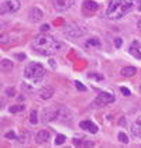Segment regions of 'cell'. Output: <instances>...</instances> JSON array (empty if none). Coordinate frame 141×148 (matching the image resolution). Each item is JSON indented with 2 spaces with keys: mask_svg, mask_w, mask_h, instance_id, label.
<instances>
[{
  "mask_svg": "<svg viewBox=\"0 0 141 148\" xmlns=\"http://www.w3.org/2000/svg\"><path fill=\"white\" fill-rule=\"evenodd\" d=\"M18 9H20V1L18 0H0V13L1 14L14 13Z\"/></svg>",
  "mask_w": 141,
  "mask_h": 148,
  "instance_id": "obj_4",
  "label": "cell"
},
{
  "mask_svg": "<svg viewBox=\"0 0 141 148\" xmlns=\"http://www.w3.org/2000/svg\"><path fill=\"white\" fill-rule=\"evenodd\" d=\"M42 12L38 9V7H33L30 13H28V18H30V21H33V23H37V21H40L41 18H42Z\"/></svg>",
  "mask_w": 141,
  "mask_h": 148,
  "instance_id": "obj_10",
  "label": "cell"
},
{
  "mask_svg": "<svg viewBox=\"0 0 141 148\" xmlns=\"http://www.w3.org/2000/svg\"><path fill=\"white\" fill-rule=\"evenodd\" d=\"M117 138H118V141H120V143H123V144H127V143H129V137L126 136V133H123V131H120V133H118Z\"/></svg>",
  "mask_w": 141,
  "mask_h": 148,
  "instance_id": "obj_19",
  "label": "cell"
},
{
  "mask_svg": "<svg viewBox=\"0 0 141 148\" xmlns=\"http://www.w3.org/2000/svg\"><path fill=\"white\" fill-rule=\"evenodd\" d=\"M65 141H66V137L64 136V134H58L57 138H55V145H62Z\"/></svg>",
  "mask_w": 141,
  "mask_h": 148,
  "instance_id": "obj_20",
  "label": "cell"
},
{
  "mask_svg": "<svg viewBox=\"0 0 141 148\" xmlns=\"http://www.w3.org/2000/svg\"><path fill=\"white\" fill-rule=\"evenodd\" d=\"M120 92H121L124 96H130V95H131V92H130L127 88H120Z\"/></svg>",
  "mask_w": 141,
  "mask_h": 148,
  "instance_id": "obj_27",
  "label": "cell"
},
{
  "mask_svg": "<svg viewBox=\"0 0 141 148\" xmlns=\"http://www.w3.org/2000/svg\"><path fill=\"white\" fill-rule=\"evenodd\" d=\"M4 137H6V138H10V140H16V138H17V136H16V133H14V131H9V133H6Z\"/></svg>",
  "mask_w": 141,
  "mask_h": 148,
  "instance_id": "obj_25",
  "label": "cell"
},
{
  "mask_svg": "<svg viewBox=\"0 0 141 148\" xmlns=\"http://www.w3.org/2000/svg\"><path fill=\"white\" fill-rule=\"evenodd\" d=\"M131 134L136 138H141V116L137 117V120L131 125Z\"/></svg>",
  "mask_w": 141,
  "mask_h": 148,
  "instance_id": "obj_12",
  "label": "cell"
},
{
  "mask_svg": "<svg viewBox=\"0 0 141 148\" xmlns=\"http://www.w3.org/2000/svg\"><path fill=\"white\" fill-rule=\"evenodd\" d=\"M24 109L25 107H24L23 104H16V106H12L9 110H10V113H18V112H23Z\"/></svg>",
  "mask_w": 141,
  "mask_h": 148,
  "instance_id": "obj_18",
  "label": "cell"
},
{
  "mask_svg": "<svg viewBox=\"0 0 141 148\" xmlns=\"http://www.w3.org/2000/svg\"><path fill=\"white\" fill-rule=\"evenodd\" d=\"M31 47H33V49L37 54L44 55V57H51L55 52H58V49L61 48V42H58L51 35L41 34L33 41Z\"/></svg>",
  "mask_w": 141,
  "mask_h": 148,
  "instance_id": "obj_1",
  "label": "cell"
},
{
  "mask_svg": "<svg viewBox=\"0 0 141 148\" xmlns=\"http://www.w3.org/2000/svg\"><path fill=\"white\" fill-rule=\"evenodd\" d=\"M49 131L48 130H40L37 134H35V141L38 143V144H44V143H47L48 140H49Z\"/></svg>",
  "mask_w": 141,
  "mask_h": 148,
  "instance_id": "obj_11",
  "label": "cell"
},
{
  "mask_svg": "<svg viewBox=\"0 0 141 148\" xmlns=\"http://www.w3.org/2000/svg\"><path fill=\"white\" fill-rule=\"evenodd\" d=\"M140 92H141V86H140Z\"/></svg>",
  "mask_w": 141,
  "mask_h": 148,
  "instance_id": "obj_34",
  "label": "cell"
},
{
  "mask_svg": "<svg viewBox=\"0 0 141 148\" xmlns=\"http://www.w3.org/2000/svg\"><path fill=\"white\" fill-rule=\"evenodd\" d=\"M138 30H140V33H141V20L138 21Z\"/></svg>",
  "mask_w": 141,
  "mask_h": 148,
  "instance_id": "obj_33",
  "label": "cell"
},
{
  "mask_svg": "<svg viewBox=\"0 0 141 148\" xmlns=\"http://www.w3.org/2000/svg\"><path fill=\"white\" fill-rule=\"evenodd\" d=\"M75 86L78 90H82V92H86V86H83V83H81L79 80H75Z\"/></svg>",
  "mask_w": 141,
  "mask_h": 148,
  "instance_id": "obj_22",
  "label": "cell"
},
{
  "mask_svg": "<svg viewBox=\"0 0 141 148\" xmlns=\"http://www.w3.org/2000/svg\"><path fill=\"white\" fill-rule=\"evenodd\" d=\"M17 58H18V59H24V55H23V54H18V55H17Z\"/></svg>",
  "mask_w": 141,
  "mask_h": 148,
  "instance_id": "obj_31",
  "label": "cell"
},
{
  "mask_svg": "<svg viewBox=\"0 0 141 148\" xmlns=\"http://www.w3.org/2000/svg\"><path fill=\"white\" fill-rule=\"evenodd\" d=\"M24 76L28 80L34 82V83H38V82H41V80L44 79L45 69H44V66L41 64H35V62L28 64L25 66V69H24Z\"/></svg>",
  "mask_w": 141,
  "mask_h": 148,
  "instance_id": "obj_3",
  "label": "cell"
},
{
  "mask_svg": "<svg viewBox=\"0 0 141 148\" xmlns=\"http://www.w3.org/2000/svg\"><path fill=\"white\" fill-rule=\"evenodd\" d=\"M89 78H90V79L93 78V79H97V80L103 79V76H102V75H97V73H89Z\"/></svg>",
  "mask_w": 141,
  "mask_h": 148,
  "instance_id": "obj_26",
  "label": "cell"
},
{
  "mask_svg": "<svg viewBox=\"0 0 141 148\" xmlns=\"http://www.w3.org/2000/svg\"><path fill=\"white\" fill-rule=\"evenodd\" d=\"M65 34L68 35V37H70V38H79V37H82L85 34V28H83L82 25H79V24L72 23L66 27Z\"/></svg>",
  "mask_w": 141,
  "mask_h": 148,
  "instance_id": "obj_5",
  "label": "cell"
},
{
  "mask_svg": "<svg viewBox=\"0 0 141 148\" xmlns=\"http://www.w3.org/2000/svg\"><path fill=\"white\" fill-rule=\"evenodd\" d=\"M121 44H123L121 38H116V40H114V45L117 47V48H120V47H121Z\"/></svg>",
  "mask_w": 141,
  "mask_h": 148,
  "instance_id": "obj_28",
  "label": "cell"
},
{
  "mask_svg": "<svg viewBox=\"0 0 141 148\" xmlns=\"http://www.w3.org/2000/svg\"><path fill=\"white\" fill-rule=\"evenodd\" d=\"M54 96V88L48 86V88H42L41 92H40V97L42 100H47V99H51Z\"/></svg>",
  "mask_w": 141,
  "mask_h": 148,
  "instance_id": "obj_14",
  "label": "cell"
},
{
  "mask_svg": "<svg viewBox=\"0 0 141 148\" xmlns=\"http://www.w3.org/2000/svg\"><path fill=\"white\" fill-rule=\"evenodd\" d=\"M114 102V96L112 93L107 92H102L96 96V99L93 100V106H105V104H110Z\"/></svg>",
  "mask_w": 141,
  "mask_h": 148,
  "instance_id": "obj_6",
  "label": "cell"
},
{
  "mask_svg": "<svg viewBox=\"0 0 141 148\" xmlns=\"http://www.w3.org/2000/svg\"><path fill=\"white\" fill-rule=\"evenodd\" d=\"M75 0H52V6L58 12H66L73 6Z\"/></svg>",
  "mask_w": 141,
  "mask_h": 148,
  "instance_id": "obj_7",
  "label": "cell"
},
{
  "mask_svg": "<svg viewBox=\"0 0 141 148\" xmlns=\"http://www.w3.org/2000/svg\"><path fill=\"white\" fill-rule=\"evenodd\" d=\"M72 143H73V145H81V147H83V144H85V140H79V138H73L72 140Z\"/></svg>",
  "mask_w": 141,
  "mask_h": 148,
  "instance_id": "obj_24",
  "label": "cell"
},
{
  "mask_svg": "<svg viewBox=\"0 0 141 148\" xmlns=\"http://www.w3.org/2000/svg\"><path fill=\"white\" fill-rule=\"evenodd\" d=\"M41 31H42V33H48V31H49V25H48V24L41 25Z\"/></svg>",
  "mask_w": 141,
  "mask_h": 148,
  "instance_id": "obj_29",
  "label": "cell"
},
{
  "mask_svg": "<svg viewBox=\"0 0 141 148\" xmlns=\"http://www.w3.org/2000/svg\"><path fill=\"white\" fill-rule=\"evenodd\" d=\"M79 127L82 128V130H85V131H88V133H92V134H96L97 133V125L94 124L92 120H83V121H81L79 123Z\"/></svg>",
  "mask_w": 141,
  "mask_h": 148,
  "instance_id": "obj_9",
  "label": "cell"
},
{
  "mask_svg": "<svg viewBox=\"0 0 141 148\" xmlns=\"http://www.w3.org/2000/svg\"><path fill=\"white\" fill-rule=\"evenodd\" d=\"M137 3L138 0H109L106 14L112 20H118L129 14Z\"/></svg>",
  "mask_w": 141,
  "mask_h": 148,
  "instance_id": "obj_2",
  "label": "cell"
},
{
  "mask_svg": "<svg viewBox=\"0 0 141 148\" xmlns=\"http://www.w3.org/2000/svg\"><path fill=\"white\" fill-rule=\"evenodd\" d=\"M130 54L137 59H141V51H140V42L138 41H133L130 45Z\"/></svg>",
  "mask_w": 141,
  "mask_h": 148,
  "instance_id": "obj_13",
  "label": "cell"
},
{
  "mask_svg": "<svg viewBox=\"0 0 141 148\" xmlns=\"http://www.w3.org/2000/svg\"><path fill=\"white\" fill-rule=\"evenodd\" d=\"M97 9H99V4H97L96 1H93V0H85V1H83L82 10H83V13H85L86 16L93 14Z\"/></svg>",
  "mask_w": 141,
  "mask_h": 148,
  "instance_id": "obj_8",
  "label": "cell"
},
{
  "mask_svg": "<svg viewBox=\"0 0 141 148\" xmlns=\"http://www.w3.org/2000/svg\"><path fill=\"white\" fill-rule=\"evenodd\" d=\"M49 64H51L52 68H55V61H54V59H49Z\"/></svg>",
  "mask_w": 141,
  "mask_h": 148,
  "instance_id": "obj_30",
  "label": "cell"
},
{
  "mask_svg": "<svg viewBox=\"0 0 141 148\" xmlns=\"http://www.w3.org/2000/svg\"><path fill=\"white\" fill-rule=\"evenodd\" d=\"M6 96H9V97L16 96V89H14V88H9V89H6Z\"/></svg>",
  "mask_w": 141,
  "mask_h": 148,
  "instance_id": "obj_23",
  "label": "cell"
},
{
  "mask_svg": "<svg viewBox=\"0 0 141 148\" xmlns=\"http://www.w3.org/2000/svg\"><path fill=\"white\" fill-rule=\"evenodd\" d=\"M120 73H121L123 76H126V78H130V76H133V75L137 73V69L134 68V66H126V68L121 69Z\"/></svg>",
  "mask_w": 141,
  "mask_h": 148,
  "instance_id": "obj_15",
  "label": "cell"
},
{
  "mask_svg": "<svg viewBox=\"0 0 141 148\" xmlns=\"http://www.w3.org/2000/svg\"><path fill=\"white\" fill-rule=\"evenodd\" d=\"M137 9L141 12V0H138V7H137Z\"/></svg>",
  "mask_w": 141,
  "mask_h": 148,
  "instance_id": "obj_32",
  "label": "cell"
},
{
  "mask_svg": "<svg viewBox=\"0 0 141 148\" xmlns=\"http://www.w3.org/2000/svg\"><path fill=\"white\" fill-rule=\"evenodd\" d=\"M30 123L31 124H37L38 123V113H37V110H33L30 113Z\"/></svg>",
  "mask_w": 141,
  "mask_h": 148,
  "instance_id": "obj_17",
  "label": "cell"
},
{
  "mask_svg": "<svg viewBox=\"0 0 141 148\" xmlns=\"http://www.w3.org/2000/svg\"><path fill=\"white\" fill-rule=\"evenodd\" d=\"M99 45H100V41L97 38H92V40H89L86 42V47H99Z\"/></svg>",
  "mask_w": 141,
  "mask_h": 148,
  "instance_id": "obj_21",
  "label": "cell"
},
{
  "mask_svg": "<svg viewBox=\"0 0 141 148\" xmlns=\"http://www.w3.org/2000/svg\"><path fill=\"white\" fill-rule=\"evenodd\" d=\"M0 68H1L3 72H10V71H13V62L10 59H3Z\"/></svg>",
  "mask_w": 141,
  "mask_h": 148,
  "instance_id": "obj_16",
  "label": "cell"
}]
</instances>
